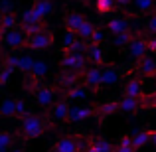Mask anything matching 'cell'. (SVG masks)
Returning a JSON list of instances; mask_svg holds the SVG:
<instances>
[{
  "instance_id": "cell-1",
  "label": "cell",
  "mask_w": 156,
  "mask_h": 152,
  "mask_svg": "<svg viewBox=\"0 0 156 152\" xmlns=\"http://www.w3.org/2000/svg\"><path fill=\"white\" fill-rule=\"evenodd\" d=\"M48 129H51V122L48 121L44 115L30 113L28 117L22 118V136L26 138V140H34V138L42 136Z\"/></svg>"
},
{
  "instance_id": "cell-2",
  "label": "cell",
  "mask_w": 156,
  "mask_h": 152,
  "mask_svg": "<svg viewBox=\"0 0 156 152\" xmlns=\"http://www.w3.org/2000/svg\"><path fill=\"white\" fill-rule=\"evenodd\" d=\"M59 63H61V67H63V69H69V71H75V73H79V75H83V73L89 69L87 67L89 57L85 55V53H69V51H63Z\"/></svg>"
},
{
  "instance_id": "cell-3",
  "label": "cell",
  "mask_w": 156,
  "mask_h": 152,
  "mask_svg": "<svg viewBox=\"0 0 156 152\" xmlns=\"http://www.w3.org/2000/svg\"><path fill=\"white\" fill-rule=\"evenodd\" d=\"M0 38H2L4 48H10V50H14V51L28 46V36L22 28H14V30L6 32V34H0Z\"/></svg>"
},
{
  "instance_id": "cell-4",
  "label": "cell",
  "mask_w": 156,
  "mask_h": 152,
  "mask_svg": "<svg viewBox=\"0 0 156 152\" xmlns=\"http://www.w3.org/2000/svg\"><path fill=\"white\" fill-rule=\"evenodd\" d=\"M83 85L89 87V89H93V91H101V87H103V69H101L99 65L89 67L87 71L83 73Z\"/></svg>"
},
{
  "instance_id": "cell-5",
  "label": "cell",
  "mask_w": 156,
  "mask_h": 152,
  "mask_svg": "<svg viewBox=\"0 0 156 152\" xmlns=\"http://www.w3.org/2000/svg\"><path fill=\"white\" fill-rule=\"evenodd\" d=\"M51 46H53V36H51V32L42 30L40 34L28 38V46L26 48H30V50H34V51H42V50H48V48H51Z\"/></svg>"
},
{
  "instance_id": "cell-6",
  "label": "cell",
  "mask_w": 156,
  "mask_h": 152,
  "mask_svg": "<svg viewBox=\"0 0 156 152\" xmlns=\"http://www.w3.org/2000/svg\"><path fill=\"white\" fill-rule=\"evenodd\" d=\"M126 53H129L130 59H142L144 55H148V40L140 38V36H136V38L133 40V42L129 44V48H126Z\"/></svg>"
},
{
  "instance_id": "cell-7",
  "label": "cell",
  "mask_w": 156,
  "mask_h": 152,
  "mask_svg": "<svg viewBox=\"0 0 156 152\" xmlns=\"http://www.w3.org/2000/svg\"><path fill=\"white\" fill-rule=\"evenodd\" d=\"M55 97H57V87H46V85H42V87L36 91V101H38V105L42 107V109L53 107Z\"/></svg>"
},
{
  "instance_id": "cell-8",
  "label": "cell",
  "mask_w": 156,
  "mask_h": 152,
  "mask_svg": "<svg viewBox=\"0 0 156 152\" xmlns=\"http://www.w3.org/2000/svg\"><path fill=\"white\" fill-rule=\"evenodd\" d=\"M97 113L95 107H71L69 109V118L67 122H81V121H87V118H91L93 115Z\"/></svg>"
},
{
  "instance_id": "cell-9",
  "label": "cell",
  "mask_w": 156,
  "mask_h": 152,
  "mask_svg": "<svg viewBox=\"0 0 156 152\" xmlns=\"http://www.w3.org/2000/svg\"><path fill=\"white\" fill-rule=\"evenodd\" d=\"M77 83H79V73H75V71L63 69V71L57 75V85H59V87H63L65 91H67V89H73Z\"/></svg>"
},
{
  "instance_id": "cell-10",
  "label": "cell",
  "mask_w": 156,
  "mask_h": 152,
  "mask_svg": "<svg viewBox=\"0 0 156 152\" xmlns=\"http://www.w3.org/2000/svg\"><path fill=\"white\" fill-rule=\"evenodd\" d=\"M87 22L85 20L83 14H79V12H67L65 14V28H67L69 32H75V34H79L81 26Z\"/></svg>"
},
{
  "instance_id": "cell-11",
  "label": "cell",
  "mask_w": 156,
  "mask_h": 152,
  "mask_svg": "<svg viewBox=\"0 0 156 152\" xmlns=\"http://www.w3.org/2000/svg\"><path fill=\"white\" fill-rule=\"evenodd\" d=\"M113 144H111L109 140H105V138L101 136H89V150L87 152H115Z\"/></svg>"
},
{
  "instance_id": "cell-12",
  "label": "cell",
  "mask_w": 156,
  "mask_h": 152,
  "mask_svg": "<svg viewBox=\"0 0 156 152\" xmlns=\"http://www.w3.org/2000/svg\"><path fill=\"white\" fill-rule=\"evenodd\" d=\"M53 150H57V152H79L77 138H73V136H61L59 140L53 144Z\"/></svg>"
},
{
  "instance_id": "cell-13",
  "label": "cell",
  "mask_w": 156,
  "mask_h": 152,
  "mask_svg": "<svg viewBox=\"0 0 156 152\" xmlns=\"http://www.w3.org/2000/svg\"><path fill=\"white\" fill-rule=\"evenodd\" d=\"M136 69H138V73H140V75H144V77H152V75H156V61H154V57L144 55L142 59H138Z\"/></svg>"
},
{
  "instance_id": "cell-14",
  "label": "cell",
  "mask_w": 156,
  "mask_h": 152,
  "mask_svg": "<svg viewBox=\"0 0 156 152\" xmlns=\"http://www.w3.org/2000/svg\"><path fill=\"white\" fill-rule=\"evenodd\" d=\"M142 81L140 79H130L126 81L125 89H122V95L125 97H136V99H140V97H144V91H142Z\"/></svg>"
},
{
  "instance_id": "cell-15",
  "label": "cell",
  "mask_w": 156,
  "mask_h": 152,
  "mask_svg": "<svg viewBox=\"0 0 156 152\" xmlns=\"http://www.w3.org/2000/svg\"><path fill=\"white\" fill-rule=\"evenodd\" d=\"M69 109H71V107L67 105V101L55 103V105H53V113H51L53 122H67V118H69Z\"/></svg>"
},
{
  "instance_id": "cell-16",
  "label": "cell",
  "mask_w": 156,
  "mask_h": 152,
  "mask_svg": "<svg viewBox=\"0 0 156 152\" xmlns=\"http://www.w3.org/2000/svg\"><path fill=\"white\" fill-rule=\"evenodd\" d=\"M140 107H142V101L136 99V97H125V95H122V99L119 101V109H121L122 113H126V115L136 113Z\"/></svg>"
},
{
  "instance_id": "cell-17",
  "label": "cell",
  "mask_w": 156,
  "mask_h": 152,
  "mask_svg": "<svg viewBox=\"0 0 156 152\" xmlns=\"http://www.w3.org/2000/svg\"><path fill=\"white\" fill-rule=\"evenodd\" d=\"M107 30H109L113 36L122 34V32L129 30V20L126 18H111L109 22H107Z\"/></svg>"
},
{
  "instance_id": "cell-18",
  "label": "cell",
  "mask_w": 156,
  "mask_h": 152,
  "mask_svg": "<svg viewBox=\"0 0 156 152\" xmlns=\"http://www.w3.org/2000/svg\"><path fill=\"white\" fill-rule=\"evenodd\" d=\"M87 89L89 87H85V85H75L73 89H67V91H65V97H67L69 101H85L91 95Z\"/></svg>"
},
{
  "instance_id": "cell-19",
  "label": "cell",
  "mask_w": 156,
  "mask_h": 152,
  "mask_svg": "<svg viewBox=\"0 0 156 152\" xmlns=\"http://www.w3.org/2000/svg\"><path fill=\"white\" fill-rule=\"evenodd\" d=\"M20 24H22V26H34V24H42V18H40V14L34 10V6H32V8H26V10L20 14Z\"/></svg>"
},
{
  "instance_id": "cell-20",
  "label": "cell",
  "mask_w": 156,
  "mask_h": 152,
  "mask_svg": "<svg viewBox=\"0 0 156 152\" xmlns=\"http://www.w3.org/2000/svg\"><path fill=\"white\" fill-rule=\"evenodd\" d=\"M148 142H152V130H138V133H134V136H133L134 150H140Z\"/></svg>"
},
{
  "instance_id": "cell-21",
  "label": "cell",
  "mask_w": 156,
  "mask_h": 152,
  "mask_svg": "<svg viewBox=\"0 0 156 152\" xmlns=\"http://www.w3.org/2000/svg\"><path fill=\"white\" fill-rule=\"evenodd\" d=\"M119 79H121V73H119L117 67H105L103 69V87H113V85L119 83Z\"/></svg>"
},
{
  "instance_id": "cell-22",
  "label": "cell",
  "mask_w": 156,
  "mask_h": 152,
  "mask_svg": "<svg viewBox=\"0 0 156 152\" xmlns=\"http://www.w3.org/2000/svg\"><path fill=\"white\" fill-rule=\"evenodd\" d=\"M34 10L40 14V18H48V16L51 14L53 10H55V6H53V0H36L34 2Z\"/></svg>"
},
{
  "instance_id": "cell-23",
  "label": "cell",
  "mask_w": 156,
  "mask_h": 152,
  "mask_svg": "<svg viewBox=\"0 0 156 152\" xmlns=\"http://www.w3.org/2000/svg\"><path fill=\"white\" fill-rule=\"evenodd\" d=\"M0 113H2L4 118H16V99L4 97L2 105H0Z\"/></svg>"
},
{
  "instance_id": "cell-24",
  "label": "cell",
  "mask_w": 156,
  "mask_h": 152,
  "mask_svg": "<svg viewBox=\"0 0 156 152\" xmlns=\"http://www.w3.org/2000/svg\"><path fill=\"white\" fill-rule=\"evenodd\" d=\"M87 57L93 65H101L105 61V53L101 50V46H95V44H89V50H87Z\"/></svg>"
},
{
  "instance_id": "cell-25",
  "label": "cell",
  "mask_w": 156,
  "mask_h": 152,
  "mask_svg": "<svg viewBox=\"0 0 156 152\" xmlns=\"http://www.w3.org/2000/svg\"><path fill=\"white\" fill-rule=\"evenodd\" d=\"M20 24V18H16L14 14H6L2 16V22H0V34H6V32L14 30V28H18Z\"/></svg>"
},
{
  "instance_id": "cell-26",
  "label": "cell",
  "mask_w": 156,
  "mask_h": 152,
  "mask_svg": "<svg viewBox=\"0 0 156 152\" xmlns=\"http://www.w3.org/2000/svg\"><path fill=\"white\" fill-rule=\"evenodd\" d=\"M134 38H136V36H134L130 30H126V32H122V34L115 36V38H113V46L115 48H129V44L133 42Z\"/></svg>"
},
{
  "instance_id": "cell-27",
  "label": "cell",
  "mask_w": 156,
  "mask_h": 152,
  "mask_svg": "<svg viewBox=\"0 0 156 152\" xmlns=\"http://www.w3.org/2000/svg\"><path fill=\"white\" fill-rule=\"evenodd\" d=\"M117 111H121V109H119V101H107V103H101V105L97 107V113H99L103 118L115 115Z\"/></svg>"
},
{
  "instance_id": "cell-28",
  "label": "cell",
  "mask_w": 156,
  "mask_h": 152,
  "mask_svg": "<svg viewBox=\"0 0 156 152\" xmlns=\"http://www.w3.org/2000/svg\"><path fill=\"white\" fill-rule=\"evenodd\" d=\"M115 8H119L117 0H95V10L99 14H111L115 12Z\"/></svg>"
},
{
  "instance_id": "cell-29",
  "label": "cell",
  "mask_w": 156,
  "mask_h": 152,
  "mask_svg": "<svg viewBox=\"0 0 156 152\" xmlns=\"http://www.w3.org/2000/svg\"><path fill=\"white\" fill-rule=\"evenodd\" d=\"M48 71H50V65H48L44 59H36V63H34V67H32L30 73L34 77H38V79H44V77L48 75Z\"/></svg>"
},
{
  "instance_id": "cell-30",
  "label": "cell",
  "mask_w": 156,
  "mask_h": 152,
  "mask_svg": "<svg viewBox=\"0 0 156 152\" xmlns=\"http://www.w3.org/2000/svg\"><path fill=\"white\" fill-rule=\"evenodd\" d=\"M34 63H36V59L30 55V53H22V55H20V63H18V71L30 73L32 67H34Z\"/></svg>"
},
{
  "instance_id": "cell-31",
  "label": "cell",
  "mask_w": 156,
  "mask_h": 152,
  "mask_svg": "<svg viewBox=\"0 0 156 152\" xmlns=\"http://www.w3.org/2000/svg\"><path fill=\"white\" fill-rule=\"evenodd\" d=\"M77 38H79V36H77L75 32H69V30L65 32V34L61 36V42H59V46H61V51H67L69 48H71L73 44L77 42Z\"/></svg>"
},
{
  "instance_id": "cell-32",
  "label": "cell",
  "mask_w": 156,
  "mask_h": 152,
  "mask_svg": "<svg viewBox=\"0 0 156 152\" xmlns=\"http://www.w3.org/2000/svg\"><path fill=\"white\" fill-rule=\"evenodd\" d=\"M24 89H26L28 93H32V91H38L40 87H42V85H40V79L38 77H34L32 75V73H24Z\"/></svg>"
},
{
  "instance_id": "cell-33",
  "label": "cell",
  "mask_w": 156,
  "mask_h": 152,
  "mask_svg": "<svg viewBox=\"0 0 156 152\" xmlns=\"http://www.w3.org/2000/svg\"><path fill=\"white\" fill-rule=\"evenodd\" d=\"M133 6H134V10H136V12L146 14V12H150L156 6V0H134Z\"/></svg>"
},
{
  "instance_id": "cell-34",
  "label": "cell",
  "mask_w": 156,
  "mask_h": 152,
  "mask_svg": "<svg viewBox=\"0 0 156 152\" xmlns=\"http://www.w3.org/2000/svg\"><path fill=\"white\" fill-rule=\"evenodd\" d=\"M95 30H97V26H93V22H89V20H87V22L81 26V30H79V34H77V36H79L81 40H91L93 34H95Z\"/></svg>"
},
{
  "instance_id": "cell-35",
  "label": "cell",
  "mask_w": 156,
  "mask_h": 152,
  "mask_svg": "<svg viewBox=\"0 0 156 152\" xmlns=\"http://www.w3.org/2000/svg\"><path fill=\"white\" fill-rule=\"evenodd\" d=\"M12 142H14V136H12L8 130H2V133H0V152H8V148L12 146Z\"/></svg>"
},
{
  "instance_id": "cell-36",
  "label": "cell",
  "mask_w": 156,
  "mask_h": 152,
  "mask_svg": "<svg viewBox=\"0 0 156 152\" xmlns=\"http://www.w3.org/2000/svg\"><path fill=\"white\" fill-rule=\"evenodd\" d=\"M14 71H16L14 67L2 65V69H0V85H2V87H6V85L10 83V77H12V73H14Z\"/></svg>"
},
{
  "instance_id": "cell-37",
  "label": "cell",
  "mask_w": 156,
  "mask_h": 152,
  "mask_svg": "<svg viewBox=\"0 0 156 152\" xmlns=\"http://www.w3.org/2000/svg\"><path fill=\"white\" fill-rule=\"evenodd\" d=\"M28 115H30V109H28L26 101L16 99V118H20V121H22V118L28 117Z\"/></svg>"
},
{
  "instance_id": "cell-38",
  "label": "cell",
  "mask_w": 156,
  "mask_h": 152,
  "mask_svg": "<svg viewBox=\"0 0 156 152\" xmlns=\"http://www.w3.org/2000/svg\"><path fill=\"white\" fill-rule=\"evenodd\" d=\"M18 63H20V55H10V53H6L4 51V55H2V65H8V67H14V69H18Z\"/></svg>"
},
{
  "instance_id": "cell-39",
  "label": "cell",
  "mask_w": 156,
  "mask_h": 152,
  "mask_svg": "<svg viewBox=\"0 0 156 152\" xmlns=\"http://www.w3.org/2000/svg\"><path fill=\"white\" fill-rule=\"evenodd\" d=\"M16 8V4L12 2V0H2L0 2V10H2V16H6V14H12V10Z\"/></svg>"
},
{
  "instance_id": "cell-40",
  "label": "cell",
  "mask_w": 156,
  "mask_h": 152,
  "mask_svg": "<svg viewBox=\"0 0 156 152\" xmlns=\"http://www.w3.org/2000/svg\"><path fill=\"white\" fill-rule=\"evenodd\" d=\"M103 38H105L103 30H101V28H97V30H95V34H93V38H91V44H95V46H101Z\"/></svg>"
},
{
  "instance_id": "cell-41",
  "label": "cell",
  "mask_w": 156,
  "mask_h": 152,
  "mask_svg": "<svg viewBox=\"0 0 156 152\" xmlns=\"http://www.w3.org/2000/svg\"><path fill=\"white\" fill-rule=\"evenodd\" d=\"M146 30H148L150 34H154V36H156V14L148 18V22H146Z\"/></svg>"
},
{
  "instance_id": "cell-42",
  "label": "cell",
  "mask_w": 156,
  "mask_h": 152,
  "mask_svg": "<svg viewBox=\"0 0 156 152\" xmlns=\"http://www.w3.org/2000/svg\"><path fill=\"white\" fill-rule=\"evenodd\" d=\"M119 146H133V136H126V134H122L121 140H119ZM134 148V146H133Z\"/></svg>"
},
{
  "instance_id": "cell-43",
  "label": "cell",
  "mask_w": 156,
  "mask_h": 152,
  "mask_svg": "<svg viewBox=\"0 0 156 152\" xmlns=\"http://www.w3.org/2000/svg\"><path fill=\"white\" fill-rule=\"evenodd\" d=\"M142 107H156V91L150 95V99H142Z\"/></svg>"
},
{
  "instance_id": "cell-44",
  "label": "cell",
  "mask_w": 156,
  "mask_h": 152,
  "mask_svg": "<svg viewBox=\"0 0 156 152\" xmlns=\"http://www.w3.org/2000/svg\"><path fill=\"white\" fill-rule=\"evenodd\" d=\"M148 53H156V38L148 40Z\"/></svg>"
},
{
  "instance_id": "cell-45",
  "label": "cell",
  "mask_w": 156,
  "mask_h": 152,
  "mask_svg": "<svg viewBox=\"0 0 156 152\" xmlns=\"http://www.w3.org/2000/svg\"><path fill=\"white\" fill-rule=\"evenodd\" d=\"M134 0H117V6L119 8H126V6H130Z\"/></svg>"
},
{
  "instance_id": "cell-46",
  "label": "cell",
  "mask_w": 156,
  "mask_h": 152,
  "mask_svg": "<svg viewBox=\"0 0 156 152\" xmlns=\"http://www.w3.org/2000/svg\"><path fill=\"white\" fill-rule=\"evenodd\" d=\"M115 152H134V148H133V146H117Z\"/></svg>"
},
{
  "instance_id": "cell-47",
  "label": "cell",
  "mask_w": 156,
  "mask_h": 152,
  "mask_svg": "<svg viewBox=\"0 0 156 152\" xmlns=\"http://www.w3.org/2000/svg\"><path fill=\"white\" fill-rule=\"evenodd\" d=\"M152 144L156 146V130H152Z\"/></svg>"
},
{
  "instance_id": "cell-48",
  "label": "cell",
  "mask_w": 156,
  "mask_h": 152,
  "mask_svg": "<svg viewBox=\"0 0 156 152\" xmlns=\"http://www.w3.org/2000/svg\"><path fill=\"white\" fill-rule=\"evenodd\" d=\"M10 152H24L22 148H14V150H10Z\"/></svg>"
},
{
  "instance_id": "cell-49",
  "label": "cell",
  "mask_w": 156,
  "mask_h": 152,
  "mask_svg": "<svg viewBox=\"0 0 156 152\" xmlns=\"http://www.w3.org/2000/svg\"><path fill=\"white\" fill-rule=\"evenodd\" d=\"M51 152H57V150H53V148H51Z\"/></svg>"
}]
</instances>
